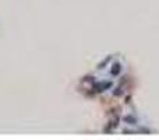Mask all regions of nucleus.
<instances>
[{
    "instance_id": "1",
    "label": "nucleus",
    "mask_w": 159,
    "mask_h": 140,
    "mask_svg": "<svg viewBox=\"0 0 159 140\" xmlns=\"http://www.w3.org/2000/svg\"><path fill=\"white\" fill-rule=\"evenodd\" d=\"M119 66H120V65H116V66H115V67H119ZM112 73H113V74H117V69H115V70H113V71H112Z\"/></svg>"
}]
</instances>
